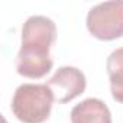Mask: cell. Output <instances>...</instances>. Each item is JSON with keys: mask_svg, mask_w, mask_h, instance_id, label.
I'll list each match as a JSON object with an SVG mask.
<instances>
[{"mask_svg": "<svg viewBox=\"0 0 123 123\" xmlns=\"http://www.w3.org/2000/svg\"><path fill=\"white\" fill-rule=\"evenodd\" d=\"M46 86L51 88L56 103L65 104L84 93L87 80L81 70L67 65L58 68L56 73L48 80Z\"/></svg>", "mask_w": 123, "mask_h": 123, "instance_id": "4", "label": "cell"}, {"mask_svg": "<svg viewBox=\"0 0 123 123\" xmlns=\"http://www.w3.org/2000/svg\"><path fill=\"white\" fill-rule=\"evenodd\" d=\"M71 123H111V114L104 101L91 97L71 110Z\"/></svg>", "mask_w": 123, "mask_h": 123, "instance_id": "5", "label": "cell"}, {"mask_svg": "<svg viewBox=\"0 0 123 123\" xmlns=\"http://www.w3.org/2000/svg\"><path fill=\"white\" fill-rule=\"evenodd\" d=\"M56 39V25L46 16H31L22 26V43L16 56V71L19 75L38 80L52 70L49 55Z\"/></svg>", "mask_w": 123, "mask_h": 123, "instance_id": "1", "label": "cell"}, {"mask_svg": "<svg viewBox=\"0 0 123 123\" xmlns=\"http://www.w3.org/2000/svg\"><path fill=\"white\" fill-rule=\"evenodd\" d=\"M2 123H7V120H6L5 117H2Z\"/></svg>", "mask_w": 123, "mask_h": 123, "instance_id": "7", "label": "cell"}, {"mask_svg": "<svg viewBox=\"0 0 123 123\" xmlns=\"http://www.w3.org/2000/svg\"><path fill=\"white\" fill-rule=\"evenodd\" d=\"M54 94L46 84H22L12 98V111L22 123H43L49 119Z\"/></svg>", "mask_w": 123, "mask_h": 123, "instance_id": "2", "label": "cell"}, {"mask_svg": "<svg viewBox=\"0 0 123 123\" xmlns=\"http://www.w3.org/2000/svg\"><path fill=\"white\" fill-rule=\"evenodd\" d=\"M110 80V91L116 101L123 103V48L114 49L106 62Z\"/></svg>", "mask_w": 123, "mask_h": 123, "instance_id": "6", "label": "cell"}, {"mask_svg": "<svg viewBox=\"0 0 123 123\" xmlns=\"http://www.w3.org/2000/svg\"><path fill=\"white\" fill-rule=\"evenodd\" d=\"M87 29L100 41H114L123 36V0L98 3L87 13Z\"/></svg>", "mask_w": 123, "mask_h": 123, "instance_id": "3", "label": "cell"}]
</instances>
